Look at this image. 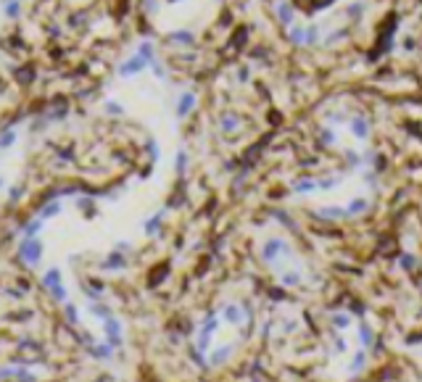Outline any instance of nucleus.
<instances>
[{
  "instance_id": "7ed1b4c3",
  "label": "nucleus",
  "mask_w": 422,
  "mask_h": 382,
  "mask_svg": "<svg viewBox=\"0 0 422 382\" xmlns=\"http://www.w3.org/2000/svg\"><path fill=\"white\" fill-rule=\"evenodd\" d=\"M375 332L356 311L338 309L327 319L325 372L330 382H351L370 369Z\"/></svg>"
},
{
  "instance_id": "20e7f679",
  "label": "nucleus",
  "mask_w": 422,
  "mask_h": 382,
  "mask_svg": "<svg viewBox=\"0 0 422 382\" xmlns=\"http://www.w3.org/2000/svg\"><path fill=\"white\" fill-rule=\"evenodd\" d=\"M259 256L267 272L288 290H306L314 282L309 261L285 235H269L259 243Z\"/></svg>"
},
{
  "instance_id": "f257e3e1",
  "label": "nucleus",
  "mask_w": 422,
  "mask_h": 382,
  "mask_svg": "<svg viewBox=\"0 0 422 382\" xmlns=\"http://www.w3.org/2000/svg\"><path fill=\"white\" fill-rule=\"evenodd\" d=\"M375 166L372 161L348 164L346 172L306 177L293 185V192L309 203V208L322 219H356L370 211L375 200Z\"/></svg>"
},
{
  "instance_id": "f03ea898",
  "label": "nucleus",
  "mask_w": 422,
  "mask_h": 382,
  "mask_svg": "<svg viewBox=\"0 0 422 382\" xmlns=\"http://www.w3.org/2000/svg\"><path fill=\"white\" fill-rule=\"evenodd\" d=\"M253 311L237 298L216 303L198 319L193 330V353L204 369H222L232 364L251 338Z\"/></svg>"
}]
</instances>
